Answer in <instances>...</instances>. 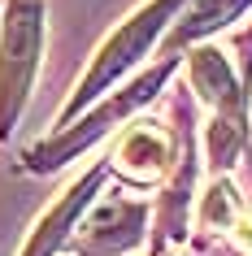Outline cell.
I'll return each instance as SVG.
<instances>
[{
	"label": "cell",
	"mask_w": 252,
	"mask_h": 256,
	"mask_svg": "<svg viewBox=\"0 0 252 256\" xmlns=\"http://www.w3.org/2000/svg\"><path fill=\"white\" fill-rule=\"evenodd\" d=\"M44 0H9L0 18V135H14L40 70Z\"/></svg>",
	"instance_id": "1"
},
{
	"label": "cell",
	"mask_w": 252,
	"mask_h": 256,
	"mask_svg": "<svg viewBox=\"0 0 252 256\" xmlns=\"http://www.w3.org/2000/svg\"><path fill=\"white\" fill-rule=\"evenodd\" d=\"M178 9H183V0H152V4H144V9L131 18V22H122V26L109 35V44L96 52L92 70H87V74H83V82H79V92L70 96V104L61 108L57 130H66V122L74 118V113H83V108H87V100H96L109 82H118L131 66H139V56L152 48V40L161 35V26H165Z\"/></svg>",
	"instance_id": "2"
},
{
	"label": "cell",
	"mask_w": 252,
	"mask_h": 256,
	"mask_svg": "<svg viewBox=\"0 0 252 256\" xmlns=\"http://www.w3.org/2000/svg\"><path fill=\"white\" fill-rule=\"evenodd\" d=\"M170 70H174V56H170V61H161L157 70H148L144 78H135L122 96H113V100L100 104L96 113H87L79 126H66L57 139H48L44 148L31 152V170H57V165H66L70 156H79L87 144H96L100 135H109V130H113V122H122L126 113H135L139 104H148V100L161 92V82L170 78Z\"/></svg>",
	"instance_id": "3"
},
{
	"label": "cell",
	"mask_w": 252,
	"mask_h": 256,
	"mask_svg": "<svg viewBox=\"0 0 252 256\" xmlns=\"http://www.w3.org/2000/svg\"><path fill=\"white\" fill-rule=\"evenodd\" d=\"M139 230H144V204L105 200L87 217V226L74 230V252L79 256H118L139 243Z\"/></svg>",
	"instance_id": "4"
},
{
	"label": "cell",
	"mask_w": 252,
	"mask_h": 256,
	"mask_svg": "<svg viewBox=\"0 0 252 256\" xmlns=\"http://www.w3.org/2000/svg\"><path fill=\"white\" fill-rule=\"evenodd\" d=\"M170 156H174L170 135L157 122H135L113 148V170L135 178V182H152V178H161L170 170Z\"/></svg>",
	"instance_id": "5"
},
{
	"label": "cell",
	"mask_w": 252,
	"mask_h": 256,
	"mask_svg": "<svg viewBox=\"0 0 252 256\" xmlns=\"http://www.w3.org/2000/svg\"><path fill=\"white\" fill-rule=\"evenodd\" d=\"M191 87L204 104L217 108V118H243V87L230 74V61H226L217 48H196L191 52Z\"/></svg>",
	"instance_id": "6"
},
{
	"label": "cell",
	"mask_w": 252,
	"mask_h": 256,
	"mask_svg": "<svg viewBox=\"0 0 252 256\" xmlns=\"http://www.w3.org/2000/svg\"><path fill=\"white\" fill-rule=\"evenodd\" d=\"M252 0H196L191 9H187L183 18H178V26L170 30V40H165V48H183V44L191 40H204V35H213V30H222L226 22L235 14H243Z\"/></svg>",
	"instance_id": "7"
},
{
	"label": "cell",
	"mask_w": 252,
	"mask_h": 256,
	"mask_svg": "<svg viewBox=\"0 0 252 256\" xmlns=\"http://www.w3.org/2000/svg\"><path fill=\"white\" fill-rule=\"evenodd\" d=\"M191 182H196V156L187 152L178 161V174H174L165 200H161V234H157V248H165L170 239H183L187 234V204H191Z\"/></svg>",
	"instance_id": "8"
},
{
	"label": "cell",
	"mask_w": 252,
	"mask_h": 256,
	"mask_svg": "<svg viewBox=\"0 0 252 256\" xmlns=\"http://www.w3.org/2000/svg\"><path fill=\"white\" fill-rule=\"evenodd\" d=\"M239 217H243V213H239L235 187H230V182H213V191L204 196V204H200V222L213 226V230H230Z\"/></svg>",
	"instance_id": "9"
},
{
	"label": "cell",
	"mask_w": 252,
	"mask_h": 256,
	"mask_svg": "<svg viewBox=\"0 0 252 256\" xmlns=\"http://www.w3.org/2000/svg\"><path fill=\"white\" fill-rule=\"evenodd\" d=\"M230 234H235L239 252H248V256H252V217H239L235 226H230Z\"/></svg>",
	"instance_id": "10"
}]
</instances>
